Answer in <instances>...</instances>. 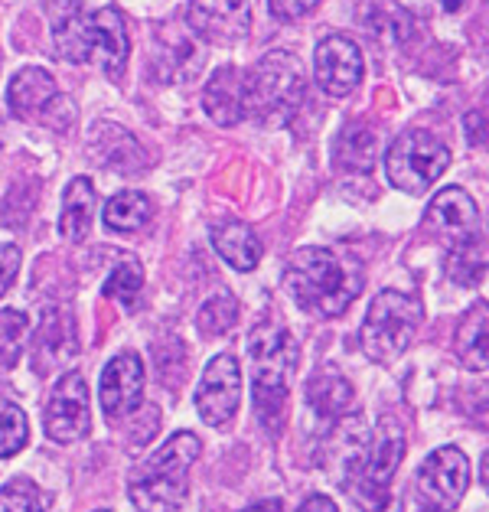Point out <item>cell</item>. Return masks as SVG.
Returning a JSON list of instances; mask_svg holds the SVG:
<instances>
[{
    "mask_svg": "<svg viewBox=\"0 0 489 512\" xmlns=\"http://www.w3.org/2000/svg\"><path fill=\"white\" fill-rule=\"evenodd\" d=\"M284 287L307 314L340 317L362 291V265L330 248H300L284 268Z\"/></svg>",
    "mask_w": 489,
    "mask_h": 512,
    "instance_id": "obj_1",
    "label": "cell"
},
{
    "mask_svg": "<svg viewBox=\"0 0 489 512\" xmlns=\"http://www.w3.org/2000/svg\"><path fill=\"white\" fill-rule=\"evenodd\" d=\"M401 460H405V431L388 415L356 444H349L343 483L362 512H401V499L392 490Z\"/></svg>",
    "mask_w": 489,
    "mask_h": 512,
    "instance_id": "obj_2",
    "label": "cell"
},
{
    "mask_svg": "<svg viewBox=\"0 0 489 512\" xmlns=\"http://www.w3.org/2000/svg\"><path fill=\"white\" fill-rule=\"evenodd\" d=\"M199 451L203 444L193 431H177L170 441H163V447L131 473V503L141 512H180L190 496V470Z\"/></svg>",
    "mask_w": 489,
    "mask_h": 512,
    "instance_id": "obj_3",
    "label": "cell"
},
{
    "mask_svg": "<svg viewBox=\"0 0 489 512\" xmlns=\"http://www.w3.org/2000/svg\"><path fill=\"white\" fill-rule=\"evenodd\" d=\"M248 356H252V395L258 418L265 428H281L300 349L281 323H261L248 340Z\"/></svg>",
    "mask_w": 489,
    "mask_h": 512,
    "instance_id": "obj_4",
    "label": "cell"
},
{
    "mask_svg": "<svg viewBox=\"0 0 489 512\" xmlns=\"http://www.w3.org/2000/svg\"><path fill=\"white\" fill-rule=\"evenodd\" d=\"M307 95L304 66L287 49L261 56L245 76V118L261 128H284L297 118Z\"/></svg>",
    "mask_w": 489,
    "mask_h": 512,
    "instance_id": "obj_5",
    "label": "cell"
},
{
    "mask_svg": "<svg viewBox=\"0 0 489 512\" xmlns=\"http://www.w3.org/2000/svg\"><path fill=\"white\" fill-rule=\"evenodd\" d=\"M421 323L424 307L418 297L401 291H382L372 301L366 320H362V349L375 362H395L415 343Z\"/></svg>",
    "mask_w": 489,
    "mask_h": 512,
    "instance_id": "obj_6",
    "label": "cell"
},
{
    "mask_svg": "<svg viewBox=\"0 0 489 512\" xmlns=\"http://www.w3.org/2000/svg\"><path fill=\"white\" fill-rule=\"evenodd\" d=\"M450 167V151L428 131H401L385 151V173L395 190L408 196L428 193Z\"/></svg>",
    "mask_w": 489,
    "mask_h": 512,
    "instance_id": "obj_7",
    "label": "cell"
},
{
    "mask_svg": "<svg viewBox=\"0 0 489 512\" xmlns=\"http://www.w3.org/2000/svg\"><path fill=\"white\" fill-rule=\"evenodd\" d=\"M480 226L483 222L476 199L463 186H444L428 203V212H424V232L434 242H441L450 255L467 252V248L480 242Z\"/></svg>",
    "mask_w": 489,
    "mask_h": 512,
    "instance_id": "obj_8",
    "label": "cell"
},
{
    "mask_svg": "<svg viewBox=\"0 0 489 512\" xmlns=\"http://www.w3.org/2000/svg\"><path fill=\"white\" fill-rule=\"evenodd\" d=\"M467 486H470V460L460 447H437L415 477L418 503L424 512H454L463 503Z\"/></svg>",
    "mask_w": 489,
    "mask_h": 512,
    "instance_id": "obj_9",
    "label": "cell"
},
{
    "mask_svg": "<svg viewBox=\"0 0 489 512\" xmlns=\"http://www.w3.org/2000/svg\"><path fill=\"white\" fill-rule=\"evenodd\" d=\"M89 424V382L82 372H66L46 398L43 428L56 444H72L89 434Z\"/></svg>",
    "mask_w": 489,
    "mask_h": 512,
    "instance_id": "obj_10",
    "label": "cell"
},
{
    "mask_svg": "<svg viewBox=\"0 0 489 512\" xmlns=\"http://www.w3.org/2000/svg\"><path fill=\"white\" fill-rule=\"evenodd\" d=\"M242 405V366L232 353L209 359L196 389V411L209 428H225Z\"/></svg>",
    "mask_w": 489,
    "mask_h": 512,
    "instance_id": "obj_11",
    "label": "cell"
},
{
    "mask_svg": "<svg viewBox=\"0 0 489 512\" xmlns=\"http://www.w3.org/2000/svg\"><path fill=\"white\" fill-rule=\"evenodd\" d=\"M190 30L212 46H235L252 33V4L248 0H193L186 7Z\"/></svg>",
    "mask_w": 489,
    "mask_h": 512,
    "instance_id": "obj_12",
    "label": "cell"
},
{
    "mask_svg": "<svg viewBox=\"0 0 489 512\" xmlns=\"http://www.w3.org/2000/svg\"><path fill=\"white\" fill-rule=\"evenodd\" d=\"M366 62H362V49L343 33H330L317 43V56H313V76L317 85L333 98H346L359 89Z\"/></svg>",
    "mask_w": 489,
    "mask_h": 512,
    "instance_id": "obj_13",
    "label": "cell"
},
{
    "mask_svg": "<svg viewBox=\"0 0 489 512\" xmlns=\"http://www.w3.org/2000/svg\"><path fill=\"white\" fill-rule=\"evenodd\" d=\"M98 395H102V408L108 421H121L128 418L131 411H137L144 398V362L137 353H118L115 359L102 369V385H98Z\"/></svg>",
    "mask_w": 489,
    "mask_h": 512,
    "instance_id": "obj_14",
    "label": "cell"
},
{
    "mask_svg": "<svg viewBox=\"0 0 489 512\" xmlns=\"http://www.w3.org/2000/svg\"><path fill=\"white\" fill-rule=\"evenodd\" d=\"M131 56L128 20L118 7H102L92 14V59L102 66L108 79H121Z\"/></svg>",
    "mask_w": 489,
    "mask_h": 512,
    "instance_id": "obj_15",
    "label": "cell"
},
{
    "mask_svg": "<svg viewBox=\"0 0 489 512\" xmlns=\"http://www.w3.org/2000/svg\"><path fill=\"white\" fill-rule=\"evenodd\" d=\"M203 108L206 115L222 124V128H232L245 118V76L235 66H222L209 76L206 92H203Z\"/></svg>",
    "mask_w": 489,
    "mask_h": 512,
    "instance_id": "obj_16",
    "label": "cell"
},
{
    "mask_svg": "<svg viewBox=\"0 0 489 512\" xmlns=\"http://www.w3.org/2000/svg\"><path fill=\"white\" fill-rule=\"evenodd\" d=\"M56 98H59V85L46 69H20L17 76L10 79V89H7L10 111L23 121L43 118L46 111L53 108Z\"/></svg>",
    "mask_w": 489,
    "mask_h": 512,
    "instance_id": "obj_17",
    "label": "cell"
},
{
    "mask_svg": "<svg viewBox=\"0 0 489 512\" xmlns=\"http://www.w3.org/2000/svg\"><path fill=\"white\" fill-rule=\"evenodd\" d=\"M53 43L56 56L69 62L92 59V14H85L79 4H59L53 17Z\"/></svg>",
    "mask_w": 489,
    "mask_h": 512,
    "instance_id": "obj_18",
    "label": "cell"
},
{
    "mask_svg": "<svg viewBox=\"0 0 489 512\" xmlns=\"http://www.w3.org/2000/svg\"><path fill=\"white\" fill-rule=\"evenodd\" d=\"M95 206H98V193H95L92 180L72 177L69 186H66V193H62V209H59V232H62V239L82 242L85 235L92 232Z\"/></svg>",
    "mask_w": 489,
    "mask_h": 512,
    "instance_id": "obj_19",
    "label": "cell"
},
{
    "mask_svg": "<svg viewBox=\"0 0 489 512\" xmlns=\"http://www.w3.org/2000/svg\"><path fill=\"white\" fill-rule=\"evenodd\" d=\"M212 245L225 258V265H232L235 271H255L261 265V255H265L261 239L242 222H232V226L212 232Z\"/></svg>",
    "mask_w": 489,
    "mask_h": 512,
    "instance_id": "obj_20",
    "label": "cell"
},
{
    "mask_svg": "<svg viewBox=\"0 0 489 512\" xmlns=\"http://www.w3.org/2000/svg\"><path fill=\"white\" fill-rule=\"evenodd\" d=\"M102 219L111 232H121V235L141 232L150 226V219H154V203H150V196L137 190H121L105 203Z\"/></svg>",
    "mask_w": 489,
    "mask_h": 512,
    "instance_id": "obj_21",
    "label": "cell"
},
{
    "mask_svg": "<svg viewBox=\"0 0 489 512\" xmlns=\"http://www.w3.org/2000/svg\"><path fill=\"white\" fill-rule=\"evenodd\" d=\"M379 157V134L366 124H349L336 137V164L353 173H369Z\"/></svg>",
    "mask_w": 489,
    "mask_h": 512,
    "instance_id": "obj_22",
    "label": "cell"
},
{
    "mask_svg": "<svg viewBox=\"0 0 489 512\" xmlns=\"http://www.w3.org/2000/svg\"><path fill=\"white\" fill-rule=\"evenodd\" d=\"M353 402V385H349L336 369L317 372L307 385V405L320 418H340Z\"/></svg>",
    "mask_w": 489,
    "mask_h": 512,
    "instance_id": "obj_23",
    "label": "cell"
},
{
    "mask_svg": "<svg viewBox=\"0 0 489 512\" xmlns=\"http://www.w3.org/2000/svg\"><path fill=\"white\" fill-rule=\"evenodd\" d=\"M454 346H457V356L463 366L486 372V304L483 301L470 307L467 317L460 320Z\"/></svg>",
    "mask_w": 489,
    "mask_h": 512,
    "instance_id": "obj_24",
    "label": "cell"
},
{
    "mask_svg": "<svg viewBox=\"0 0 489 512\" xmlns=\"http://www.w3.org/2000/svg\"><path fill=\"white\" fill-rule=\"evenodd\" d=\"M141 287H144V268H141V261L131 258V255H121L118 268L108 274V281H105L102 291H105V297H111V301H118L124 310H134Z\"/></svg>",
    "mask_w": 489,
    "mask_h": 512,
    "instance_id": "obj_25",
    "label": "cell"
},
{
    "mask_svg": "<svg viewBox=\"0 0 489 512\" xmlns=\"http://www.w3.org/2000/svg\"><path fill=\"white\" fill-rule=\"evenodd\" d=\"M30 336V317L23 310H4L0 314V362L10 369L17 366Z\"/></svg>",
    "mask_w": 489,
    "mask_h": 512,
    "instance_id": "obj_26",
    "label": "cell"
},
{
    "mask_svg": "<svg viewBox=\"0 0 489 512\" xmlns=\"http://www.w3.org/2000/svg\"><path fill=\"white\" fill-rule=\"evenodd\" d=\"M30 441V421L14 402H0V457L20 454Z\"/></svg>",
    "mask_w": 489,
    "mask_h": 512,
    "instance_id": "obj_27",
    "label": "cell"
},
{
    "mask_svg": "<svg viewBox=\"0 0 489 512\" xmlns=\"http://www.w3.org/2000/svg\"><path fill=\"white\" fill-rule=\"evenodd\" d=\"M235 301L229 294H219V297H209V301L203 304V310H199V330L203 333H209V336H219V333H225L235 323Z\"/></svg>",
    "mask_w": 489,
    "mask_h": 512,
    "instance_id": "obj_28",
    "label": "cell"
},
{
    "mask_svg": "<svg viewBox=\"0 0 489 512\" xmlns=\"http://www.w3.org/2000/svg\"><path fill=\"white\" fill-rule=\"evenodd\" d=\"M0 512H43L40 493L27 480H14L0 490Z\"/></svg>",
    "mask_w": 489,
    "mask_h": 512,
    "instance_id": "obj_29",
    "label": "cell"
},
{
    "mask_svg": "<svg viewBox=\"0 0 489 512\" xmlns=\"http://www.w3.org/2000/svg\"><path fill=\"white\" fill-rule=\"evenodd\" d=\"M20 274V248L10 242H0V297L14 287Z\"/></svg>",
    "mask_w": 489,
    "mask_h": 512,
    "instance_id": "obj_30",
    "label": "cell"
},
{
    "mask_svg": "<svg viewBox=\"0 0 489 512\" xmlns=\"http://www.w3.org/2000/svg\"><path fill=\"white\" fill-rule=\"evenodd\" d=\"M317 4L320 0H268L274 20H281V23H294L300 17H307Z\"/></svg>",
    "mask_w": 489,
    "mask_h": 512,
    "instance_id": "obj_31",
    "label": "cell"
},
{
    "mask_svg": "<svg viewBox=\"0 0 489 512\" xmlns=\"http://www.w3.org/2000/svg\"><path fill=\"white\" fill-rule=\"evenodd\" d=\"M297 512H340V506H336L330 496L313 493V496H307V499H304V503H300V509H297Z\"/></svg>",
    "mask_w": 489,
    "mask_h": 512,
    "instance_id": "obj_32",
    "label": "cell"
},
{
    "mask_svg": "<svg viewBox=\"0 0 489 512\" xmlns=\"http://www.w3.org/2000/svg\"><path fill=\"white\" fill-rule=\"evenodd\" d=\"M483 124H486L483 108H480V111H470V115H467V137H470V144H473V147H476V144L483 147V141H486V137H483Z\"/></svg>",
    "mask_w": 489,
    "mask_h": 512,
    "instance_id": "obj_33",
    "label": "cell"
},
{
    "mask_svg": "<svg viewBox=\"0 0 489 512\" xmlns=\"http://www.w3.org/2000/svg\"><path fill=\"white\" fill-rule=\"evenodd\" d=\"M245 512H287L281 499H265V503H255V506H248Z\"/></svg>",
    "mask_w": 489,
    "mask_h": 512,
    "instance_id": "obj_34",
    "label": "cell"
},
{
    "mask_svg": "<svg viewBox=\"0 0 489 512\" xmlns=\"http://www.w3.org/2000/svg\"><path fill=\"white\" fill-rule=\"evenodd\" d=\"M470 0H444V10H450V14H457V10L467 7Z\"/></svg>",
    "mask_w": 489,
    "mask_h": 512,
    "instance_id": "obj_35",
    "label": "cell"
},
{
    "mask_svg": "<svg viewBox=\"0 0 489 512\" xmlns=\"http://www.w3.org/2000/svg\"><path fill=\"white\" fill-rule=\"evenodd\" d=\"M102 512H105V509H102Z\"/></svg>",
    "mask_w": 489,
    "mask_h": 512,
    "instance_id": "obj_36",
    "label": "cell"
}]
</instances>
